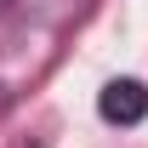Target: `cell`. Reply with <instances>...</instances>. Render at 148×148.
Returning <instances> with one entry per match:
<instances>
[{
    "instance_id": "obj_1",
    "label": "cell",
    "mask_w": 148,
    "mask_h": 148,
    "mask_svg": "<svg viewBox=\"0 0 148 148\" xmlns=\"http://www.w3.org/2000/svg\"><path fill=\"white\" fill-rule=\"evenodd\" d=\"M97 114H103L108 125H137V120L148 114L143 80H108V86H103V97H97Z\"/></svg>"
}]
</instances>
